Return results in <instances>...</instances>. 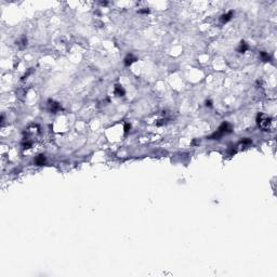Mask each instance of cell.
Here are the masks:
<instances>
[{"label": "cell", "instance_id": "6da1fadb", "mask_svg": "<svg viewBox=\"0 0 277 277\" xmlns=\"http://www.w3.org/2000/svg\"><path fill=\"white\" fill-rule=\"evenodd\" d=\"M232 130H233L232 125L227 121H224L223 123L219 127V129L217 130V132H214L213 134H211L208 139H210V140H219L220 137L223 136L224 134H229V133H231Z\"/></svg>", "mask_w": 277, "mask_h": 277}, {"label": "cell", "instance_id": "7a4b0ae2", "mask_svg": "<svg viewBox=\"0 0 277 277\" xmlns=\"http://www.w3.org/2000/svg\"><path fill=\"white\" fill-rule=\"evenodd\" d=\"M257 123H258L260 129H262L263 131H266L271 127L272 118L268 117V115H265V114H263V113H260L257 116Z\"/></svg>", "mask_w": 277, "mask_h": 277}, {"label": "cell", "instance_id": "3957f363", "mask_svg": "<svg viewBox=\"0 0 277 277\" xmlns=\"http://www.w3.org/2000/svg\"><path fill=\"white\" fill-rule=\"evenodd\" d=\"M49 109L50 112L55 114V113L61 109V105L58 102H54V101H49Z\"/></svg>", "mask_w": 277, "mask_h": 277}, {"label": "cell", "instance_id": "277c9868", "mask_svg": "<svg viewBox=\"0 0 277 277\" xmlns=\"http://www.w3.org/2000/svg\"><path fill=\"white\" fill-rule=\"evenodd\" d=\"M136 60H137V58H136L133 54H128L126 58H125V62H123V63H125L126 66H130L131 64H133L134 62H135Z\"/></svg>", "mask_w": 277, "mask_h": 277}, {"label": "cell", "instance_id": "5b68a950", "mask_svg": "<svg viewBox=\"0 0 277 277\" xmlns=\"http://www.w3.org/2000/svg\"><path fill=\"white\" fill-rule=\"evenodd\" d=\"M233 14H234L233 11H229V12H227V13H225V14L222 15L220 19H221V22H222L223 24H225V23H227V22H229V21L232 19V17H233Z\"/></svg>", "mask_w": 277, "mask_h": 277}, {"label": "cell", "instance_id": "8992f818", "mask_svg": "<svg viewBox=\"0 0 277 277\" xmlns=\"http://www.w3.org/2000/svg\"><path fill=\"white\" fill-rule=\"evenodd\" d=\"M114 92H115V94H116L117 97H123L125 94H126V91H125V89L120 86V85H116L115 86V90H114Z\"/></svg>", "mask_w": 277, "mask_h": 277}, {"label": "cell", "instance_id": "52a82bcc", "mask_svg": "<svg viewBox=\"0 0 277 277\" xmlns=\"http://www.w3.org/2000/svg\"><path fill=\"white\" fill-rule=\"evenodd\" d=\"M248 49H249L248 44H246V41L241 40V41H240V44H239V46H238V48H237V51H238L239 53H245V52H246Z\"/></svg>", "mask_w": 277, "mask_h": 277}, {"label": "cell", "instance_id": "ba28073f", "mask_svg": "<svg viewBox=\"0 0 277 277\" xmlns=\"http://www.w3.org/2000/svg\"><path fill=\"white\" fill-rule=\"evenodd\" d=\"M44 162H46V156H44V154L38 155L37 157H36V159H35V164H36L37 166H42V165H44Z\"/></svg>", "mask_w": 277, "mask_h": 277}, {"label": "cell", "instance_id": "9c48e42d", "mask_svg": "<svg viewBox=\"0 0 277 277\" xmlns=\"http://www.w3.org/2000/svg\"><path fill=\"white\" fill-rule=\"evenodd\" d=\"M16 44L19 46V48H25L26 46H27V39H26V37H22L21 39H19L17 41H16Z\"/></svg>", "mask_w": 277, "mask_h": 277}, {"label": "cell", "instance_id": "30bf717a", "mask_svg": "<svg viewBox=\"0 0 277 277\" xmlns=\"http://www.w3.org/2000/svg\"><path fill=\"white\" fill-rule=\"evenodd\" d=\"M260 58H261V60H262L263 62H270L271 61V56L268 55V53L264 52V51L260 52Z\"/></svg>", "mask_w": 277, "mask_h": 277}, {"label": "cell", "instance_id": "8fae6325", "mask_svg": "<svg viewBox=\"0 0 277 277\" xmlns=\"http://www.w3.org/2000/svg\"><path fill=\"white\" fill-rule=\"evenodd\" d=\"M240 143L243 144V145H247V144H251L252 141H251V139H249V137H243V140L240 141Z\"/></svg>", "mask_w": 277, "mask_h": 277}, {"label": "cell", "instance_id": "7c38bea8", "mask_svg": "<svg viewBox=\"0 0 277 277\" xmlns=\"http://www.w3.org/2000/svg\"><path fill=\"white\" fill-rule=\"evenodd\" d=\"M130 129H131V125L130 123H125V127H123V130H125V133H128V132L130 131Z\"/></svg>", "mask_w": 277, "mask_h": 277}, {"label": "cell", "instance_id": "4fadbf2b", "mask_svg": "<svg viewBox=\"0 0 277 277\" xmlns=\"http://www.w3.org/2000/svg\"><path fill=\"white\" fill-rule=\"evenodd\" d=\"M206 106L212 107V101H211V100H207V101H206Z\"/></svg>", "mask_w": 277, "mask_h": 277}, {"label": "cell", "instance_id": "5bb4252c", "mask_svg": "<svg viewBox=\"0 0 277 277\" xmlns=\"http://www.w3.org/2000/svg\"><path fill=\"white\" fill-rule=\"evenodd\" d=\"M139 13H145V14H147V13H150V10H148V9L140 10V11H139Z\"/></svg>", "mask_w": 277, "mask_h": 277}]
</instances>
